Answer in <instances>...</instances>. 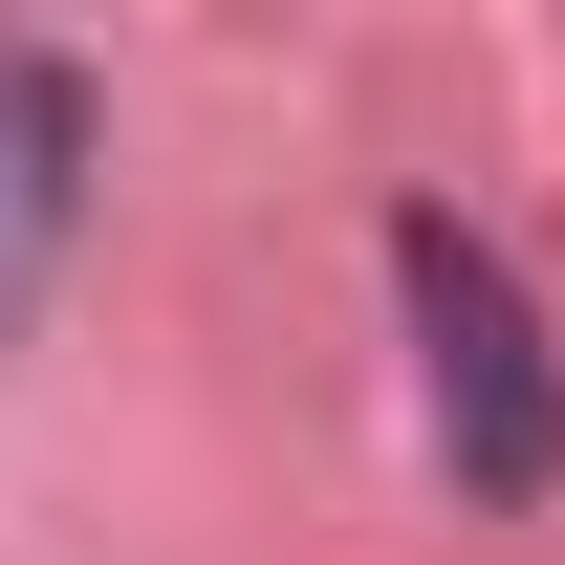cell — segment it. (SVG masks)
Listing matches in <instances>:
<instances>
[{
	"label": "cell",
	"instance_id": "obj_1",
	"mask_svg": "<svg viewBox=\"0 0 565 565\" xmlns=\"http://www.w3.org/2000/svg\"><path fill=\"white\" fill-rule=\"evenodd\" d=\"M392 305H414L457 500H544V479H565V349H544V305H522V262H500L479 217L414 196V217H392Z\"/></svg>",
	"mask_w": 565,
	"mask_h": 565
},
{
	"label": "cell",
	"instance_id": "obj_2",
	"mask_svg": "<svg viewBox=\"0 0 565 565\" xmlns=\"http://www.w3.org/2000/svg\"><path fill=\"white\" fill-rule=\"evenodd\" d=\"M87 217V66H0V349H22V305H44V262H66Z\"/></svg>",
	"mask_w": 565,
	"mask_h": 565
}]
</instances>
